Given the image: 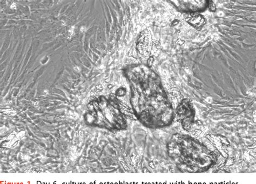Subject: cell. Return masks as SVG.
Segmentation results:
<instances>
[{"label": "cell", "instance_id": "cell-9", "mask_svg": "<svg viewBox=\"0 0 256 184\" xmlns=\"http://www.w3.org/2000/svg\"><path fill=\"white\" fill-rule=\"evenodd\" d=\"M177 23H178V21H177V20H174V22H172V26L173 25H176V24H177Z\"/></svg>", "mask_w": 256, "mask_h": 184}, {"label": "cell", "instance_id": "cell-6", "mask_svg": "<svg viewBox=\"0 0 256 184\" xmlns=\"http://www.w3.org/2000/svg\"><path fill=\"white\" fill-rule=\"evenodd\" d=\"M125 93H126V90L124 88H119V89H118L117 90V91H116V95L118 96H120V97H122V96L125 95Z\"/></svg>", "mask_w": 256, "mask_h": 184}, {"label": "cell", "instance_id": "cell-3", "mask_svg": "<svg viewBox=\"0 0 256 184\" xmlns=\"http://www.w3.org/2000/svg\"><path fill=\"white\" fill-rule=\"evenodd\" d=\"M88 112L85 120L90 125L105 128L112 131L125 130L127 123L121 111L119 102L115 95L110 96L109 99L102 96L88 105Z\"/></svg>", "mask_w": 256, "mask_h": 184}, {"label": "cell", "instance_id": "cell-10", "mask_svg": "<svg viewBox=\"0 0 256 184\" xmlns=\"http://www.w3.org/2000/svg\"><path fill=\"white\" fill-rule=\"evenodd\" d=\"M16 8V4H13L11 6V9H15Z\"/></svg>", "mask_w": 256, "mask_h": 184}, {"label": "cell", "instance_id": "cell-1", "mask_svg": "<svg viewBox=\"0 0 256 184\" xmlns=\"http://www.w3.org/2000/svg\"><path fill=\"white\" fill-rule=\"evenodd\" d=\"M130 86L131 104L139 122L149 128H164L174 118L172 105L157 74L145 66H129L125 70Z\"/></svg>", "mask_w": 256, "mask_h": 184}, {"label": "cell", "instance_id": "cell-4", "mask_svg": "<svg viewBox=\"0 0 256 184\" xmlns=\"http://www.w3.org/2000/svg\"><path fill=\"white\" fill-rule=\"evenodd\" d=\"M195 109L192 103L188 99L181 101L176 110V117L185 130L190 131L194 123Z\"/></svg>", "mask_w": 256, "mask_h": 184}, {"label": "cell", "instance_id": "cell-8", "mask_svg": "<svg viewBox=\"0 0 256 184\" xmlns=\"http://www.w3.org/2000/svg\"><path fill=\"white\" fill-rule=\"evenodd\" d=\"M154 61V59L152 57H150L148 59V62H147V64H148V67H150V66H152V63H153Z\"/></svg>", "mask_w": 256, "mask_h": 184}, {"label": "cell", "instance_id": "cell-5", "mask_svg": "<svg viewBox=\"0 0 256 184\" xmlns=\"http://www.w3.org/2000/svg\"><path fill=\"white\" fill-rule=\"evenodd\" d=\"M188 22L197 29L202 27L203 25L205 24L204 19L203 18L202 16L198 14L191 17Z\"/></svg>", "mask_w": 256, "mask_h": 184}, {"label": "cell", "instance_id": "cell-2", "mask_svg": "<svg viewBox=\"0 0 256 184\" xmlns=\"http://www.w3.org/2000/svg\"><path fill=\"white\" fill-rule=\"evenodd\" d=\"M167 150L169 157L183 172H203L217 161L213 152L189 135H173L167 143Z\"/></svg>", "mask_w": 256, "mask_h": 184}, {"label": "cell", "instance_id": "cell-7", "mask_svg": "<svg viewBox=\"0 0 256 184\" xmlns=\"http://www.w3.org/2000/svg\"><path fill=\"white\" fill-rule=\"evenodd\" d=\"M209 9H210V10H211V11H214L216 10L215 6V4H213V2L212 1H210V2H209Z\"/></svg>", "mask_w": 256, "mask_h": 184}]
</instances>
